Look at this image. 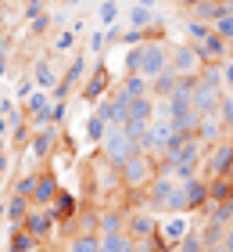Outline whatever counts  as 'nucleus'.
Masks as SVG:
<instances>
[{"instance_id": "obj_27", "label": "nucleus", "mask_w": 233, "mask_h": 252, "mask_svg": "<svg viewBox=\"0 0 233 252\" xmlns=\"http://www.w3.org/2000/svg\"><path fill=\"white\" fill-rule=\"evenodd\" d=\"M212 32H215V36L223 40V43H233V15H230V11H226L223 18H215V22H212Z\"/></svg>"}, {"instance_id": "obj_23", "label": "nucleus", "mask_w": 233, "mask_h": 252, "mask_svg": "<svg viewBox=\"0 0 233 252\" xmlns=\"http://www.w3.org/2000/svg\"><path fill=\"white\" fill-rule=\"evenodd\" d=\"M51 213H54V220H57V223H65L68 216H76V213H79V205H76V198H72V194H68V191L61 188V194H57V198H54V205H51Z\"/></svg>"}, {"instance_id": "obj_34", "label": "nucleus", "mask_w": 233, "mask_h": 252, "mask_svg": "<svg viewBox=\"0 0 233 252\" xmlns=\"http://www.w3.org/2000/svg\"><path fill=\"white\" fill-rule=\"evenodd\" d=\"M65 112H68V101H54V108H51V123H54V126H61V123H65Z\"/></svg>"}, {"instance_id": "obj_13", "label": "nucleus", "mask_w": 233, "mask_h": 252, "mask_svg": "<svg viewBox=\"0 0 233 252\" xmlns=\"http://www.w3.org/2000/svg\"><path fill=\"white\" fill-rule=\"evenodd\" d=\"M108 87H111V72H108V65H93V72L83 79V101H86V105H97Z\"/></svg>"}, {"instance_id": "obj_40", "label": "nucleus", "mask_w": 233, "mask_h": 252, "mask_svg": "<svg viewBox=\"0 0 233 252\" xmlns=\"http://www.w3.org/2000/svg\"><path fill=\"white\" fill-rule=\"evenodd\" d=\"M7 26V15H4V7H0V29H4Z\"/></svg>"}, {"instance_id": "obj_11", "label": "nucleus", "mask_w": 233, "mask_h": 252, "mask_svg": "<svg viewBox=\"0 0 233 252\" xmlns=\"http://www.w3.org/2000/svg\"><path fill=\"white\" fill-rule=\"evenodd\" d=\"M61 141V126H43V130H32V141H29V155L32 158H51V152Z\"/></svg>"}, {"instance_id": "obj_15", "label": "nucleus", "mask_w": 233, "mask_h": 252, "mask_svg": "<svg viewBox=\"0 0 233 252\" xmlns=\"http://www.w3.org/2000/svg\"><path fill=\"white\" fill-rule=\"evenodd\" d=\"M29 209H32L29 198H18V194H7V198H4V220H7L11 227H22V223H26Z\"/></svg>"}, {"instance_id": "obj_5", "label": "nucleus", "mask_w": 233, "mask_h": 252, "mask_svg": "<svg viewBox=\"0 0 233 252\" xmlns=\"http://www.w3.org/2000/svg\"><path fill=\"white\" fill-rule=\"evenodd\" d=\"M169 68L180 79H197L201 68H205V62H201V54H197V47H190V43L183 40V43H176V47H169Z\"/></svg>"}, {"instance_id": "obj_25", "label": "nucleus", "mask_w": 233, "mask_h": 252, "mask_svg": "<svg viewBox=\"0 0 233 252\" xmlns=\"http://www.w3.org/2000/svg\"><path fill=\"white\" fill-rule=\"evenodd\" d=\"M104 133H108V123H104L97 112H93V116H86V141H90V144H101Z\"/></svg>"}, {"instance_id": "obj_44", "label": "nucleus", "mask_w": 233, "mask_h": 252, "mask_svg": "<svg viewBox=\"0 0 233 252\" xmlns=\"http://www.w3.org/2000/svg\"><path fill=\"white\" fill-rule=\"evenodd\" d=\"M65 4H79V0H65Z\"/></svg>"}, {"instance_id": "obj_14", "label": "nucleus", "mask_w": 233, "mask_h": 252, "mask_svg": "<svg viewBox=\"0 0 233 252\" xmlns=\"http://www.w3.org/2000/svg\"><path fill=\"white\" fill-rule=\"evenodd\" d=\"M32 83H36L40 90H54L57 87V72L47 54H40V58H32Z\"/></svg>"}, {"instance_id": "obj_37", "label": "nucleus", "mask_w": 233, "mask_h": 252, "mask_svg": "<svg viewBox=\"0 0 233 252\" xmlns=\"http://www.w3.org/2000/svg\"><path fill=\"white\" fill-rule=\"evenodd\" d=\"M7 130H11V119H7V116H0V141L7 137Z\"/></svg>"}, {"instance_id": "obj_20", "label": "nucleus", "mask_w": 233, "mask_h": 252, "mask_svg": "<svg viewBox=\"0 0 233 252\" xmlns=\"http://www.w3.org/2000/svg\"><path fill=\"white\" fill-rule=\"evenodd\" d=\"M7 252H40V242L32 238L26 227H11V238H7Z\"/></svg>"}, {"instance_id": "obj_36", "label": "nucleus", "mask_w": 233, "mask_h": 252, "mask_svg": "<svg viewBox=\"0 0 233 252\" xmlns=\"http://www.w3.org/2000/svg\"><path fill=\"white\" fill-rule=\"evenodd\" d=\"M26 11V18H36V15H43V4H29V7H22Z\"/></svg>"}, {"instance_id": "obj_33", "label": "nucleus", "mask_w": 233, "mask_h": 252, "mask_svg": "<svg viewBox=\"0 0 233 252\" xmlns=\"http://www.w3.org/2000/svg\"><path fill=\"white\" fill-rule=\"evenodd\" d=\"M104 47H108V29H104V32H93V36H90V54H101Z\"/></svg>"}, {"instance_id": "obj_26", "label": "nucleus", "mask_w": 233, "mask_h": 252, "mask_svg": "<svg viewBox=\"0 0 233 252\" xmlns=\"http://www.w3.org/2000/svg\"><path fill=\"white\" fill-rule=\"evenodd\" d=\"M32 188H36V173H18L15 184H11V194H18V198H32Z\"/></svg>"}, {"instance_id": "obj_16", "label": "nucleus", "mask_w": 233, "mask_h": 252, "mask_svg": "<svg viewBox=\"0 0 233 252\" xmlns=\"http://www.w3.org/2000/svg\"><path fill=\"white\" fill-rule=\"evenodd\" d=\"M183 191H186V213L190 209H208V180L194 177V180L183 184Z\"/></svg>"}, {"instance_id": "obj_39", "label": "nucleus", "mask_w": 233, "mask_h": 252, "mask_svg": "<svg viewBox=\"0 0 233 252\" xmlns=\"http://www.w3.org/2000/svg\"><path fill=\"white\" fill-rule=\"evenodd\" d=\"M136 4H140V7H147V11H151V7H155V0H136Z\"/></svg>"}, {"instance_id": "obj_43", "label": "nucleus", "mask_w": 233, "mask_h": 252, "mask_svg": "<svg viewBox=\"0 0 233 252\" xmlns=\"http://www.w3.org/2000/svg\"><path fill=\"white\" fill-rule=\"evenodd\" d=\"M0 220H4V202H0Z\"/></svg>"}, {"instance_id": "obj_28", "label": "nucleus", "mask_w": 233, "mask_h": 252, "mask_svg": "<svg viewBox=\"0 0 233 252\" xmlns=\"http://www.w3.org/2000/svg\"><path fill=\"white\" fill-rule=\"evenodd\" d=\"M79 29H83V26H79V22H76V26H72V29H65V32H61V36H57V40H54V51H57V54H65V51H72V47H76V32H79Z\"/></svg>"}, {"instance_id": "obj_18", "label": "nucleus", "mask_w": 233, "mask_h": 252, "mask_svg": "<svg viewBox=\"0 0 233 252\" xmlns=\"http://www.w3.org/2000/svg\"><path fill=\"white\" fill-rule=\"evenodd\" d=\"M119 231H126V213L122 209H101L97 234H119Z\"/></svg>"}, {"instance_id": "obj_42", "label": "nucleus", "mask_w": 233, "mask_h": 252, "mask_svg": "<svg viewBox=\"0 0 233 252\" xmlns=\"http://www.w3.org/2000/svg\"><path fill=\"white\" fill-rule=\"evenodd\" d=\"M223 7L230 11V15H233V0H223Z\"/></svg>"}, {"instance_id": "obj_9", "label": "nucleus", "mask_w": 233, "mask_h": 252, "mask_svg": "<svg viewBox=\"0 0 233 252\" xmlns=\"http://www.w3.org/2000/svg\"><path fill=\"white\" fill-rule=\"evenodd\" d=\"M51 108H54V97L47 90H32L29 101H26V116H29V126L32 130H43L51 126Z\"/></svg>"}, {"instance_id": "obj_24", "label": "nucleus", "mask_w": 233, "mask_h": 252, "mask_svg": "<svg viewBox=\"0 0 233 252\" xmlns=\"http://www.w3.org/2000/svg\"><path fill=\"white\" fill-rule=\"evenodd\" d=\"M76 216H79V223H76L72 234H97V216H101V209H86V205H83Z\"/></svg>"}, {"instance_id": "obj_8", "label": "nucleus", "mask_w": 233, "mask_h": 252, "mask_svg": "<svg viewBox=\"0 0 233 252\" xmlns=\"http://www.w3.org/2000/svg\"><path fill=\"white\" fill-rule=\"evenodd\" d=\"M233 177V137L226 133L219 144H212V155H208V177Z\"/></svg>"}, {"instance_id": "obj_2", "label": "nucleus", "mask_w": 233, "mask_h": 252, "mask_svg": "<svg viewBox=\"0 0 233 252\" xmlns=\"http://www.w3.org/2000/svg\"><path fill=\"white\" fill-rule=\"evenodd\" d=\"M144 198H147V209H158V213H165V216L186 213V191H183V184L172 173H158L147 184Z\"/></svg>"}, {"instance_id": "obj_32", "label": "nucleus", "mask_w": 233, "mask_h": 252, "mask_svg": "<svg viewBox=\"0 0 233 252\" xmlns=\"http://www.w3.org/2000/svg\"><path fill=\"white\" fill-rule=\"evenodd\" d=\"M32 90H36V83H32V76H26V79H22V83H18V90H15V97L22 101V105H26V101H29V94H32Z\"/></svg>"}, {"instance_id": "obj_21", "label": "nucleus", "mask_w": 233, "mask_h": 252, "mask_svg": "<svg viewBox=\"0 0 233 252\" xmlns=\"http://www.w3.org/2000/svg\"><path fill=\"white\" fill-rule=\"evenodd\" d=\"M115 90H119V94H126V97H144V94H151V83H147V79L144 76H136V72H126L122 76V83L119 87H115Z\"/></svg>"}, {"instance_id": "obj_4", "label": "nucleus", "mask_w": 233, "mask_h": 252, "mask_svg": "<svg viewBox=\"0 0 233 252\" xmlns=\"http://www.w3.org/2000/svg\"><path fill=\"white\" fill-rule=\"evenodd\" d=\"M97 148H101V162H108L111 169H119L129 155H136V148H133L129 137H126L122 126H108V133H104V141Z\"/></svg>"}, {"instance_id": "obj_1", "label": "nucleus", "mask_w": 233, "mask_h": 252, "mask_svg": "<svg viewBox=\"0 0 233 252\" xmlns=\"http://www.w3.org/2000/svg\"><path fill=\"white\" fill-rule=\"evenodd\" d=\"M126 68L136 76H144L147 83H155V79L169 68V43L158 40V36H147L144 43H136L129 51V58H126Z\"/></svg>"}, {"instance_id": "obj_10", "label": "nucleus", "mask_w": 233, "mask_h": 252, "mask_svg": "<svg viewBox=\"0 0 233 252\" xmlns=\"http://www.w3.org/2000/svg\"><path fill=\"white\" fill-rule=\"evenodd\" d=\"M22 227H26V231L43 245V242H51V234H54L61 223L54 220V213H51V209H29V216H26V223H22Z\"/></svg>"}, {"instance_id": "obj_31", "label": "nucleus", "mask_w": 233, "mask_h": 252, "mask_svg": "<svg viewBox=\"0 0 233 252\" xmlns=\"http://www.w3.org/2000/svg\"><path fill=\"white\" fill-rule=\"evenodd\" d=\"M147 22H151V11L136 4V7L129 11V29H140V32H147Z\"/></svg>"}, {"instance_id": "obj_7", "label": "nucleus", "mask_w": 233, "mask_h": 252, "mask_svg": "<svg viewBox=\"0 0 233 252\" xmlns=\"http://www.w3.org/2000/svg\"><path fill=\"white\" fill-rule=\"evenodd\" d=\"M61 194V177L54 173V169H40L36 173V188H32V209H51L54 198Z\"/></svg>"}, {"instance_id": "obj_30", "label": "nucleus", "mask_w": 233, "mask_h": 252, "mask_svg": "<svg viewBox=\"0 0 233 252\" xmlns=\"http://www.w3.org/2000/svg\"><path fill=\"white\" fill-rule=\"evenodd\" d=\"M51 26H54V15H47V11H43V15L29 18V36H43V32L51 29Z\"/></svg>"}, {"instance_id": "obj_17", "label": "nucleus", "mask_w": 233, "mask_h": 252, "mask_svg": "<svg viewBox=\"0 0 233 252\" xmlns=\"http://www.w3.org/2000/svg\"><path fill=\"white\" fill-rule=\"evenodd\" d=\"M61 252H101V234H65Z\"/></svg>"}, {"instance_id": "obj_29", "label": "nucleus", "mask_w": 233, "mask_h": 252, "mask_svg": "<svg viewBox=\"0 0 233 252\" xmlns=\"http://www.w3.org/2000/svg\"><path fill=\"white\" fill-rule=\"evenodd\" d=\"M97 18H101V22H104V26H108V29H111V26H115V22H119V4H115V0H104V4L97 7Z\"/></svg>"}, {"instance_id": "obj_38", "label": "nucleus", "mask_w": 233, "mask_h": 252, "mask_svg": "<svg viewBox=\"0 0 233 252\" xmlns=\"http://www.w3.org/2000/svg\"><path fill=\"white\" fill-rule=\"evenodd\" d=\"M11 4H22V7H29V4H43V0H11Z\"/></svg>"}, {"instance_id": "obj_19", "label": "nucleus", "mask_w": 233, "mask_h": 252, "mask_svg": "<svg viewBox=\"0 0 233 252\" xmlns=\"http://www.w3.org/2000/svg\"><path fill=\"white\" fill-rule=\"evenodd\" d=\"M126 119H136V123H151L155 119V97L144 94V97H133L129 108H126Z\"/></svg>"}, {"instance_id": "obj_3", "label": "nucleus", "mask_w": 233, "mask_h": 252, "mask_svg": "<svg viewBox=\"0 0 233 252\" xmlns=\"http://www.w3.org/2000/svg\"><path fill=\"white\" fill-rule=\"evenodd\" d=\"M161 173L158 169V158L155 155H147V152H136V155H129L126 162L119 166V180H122V188H129V191H140L144 194L147 191V184L155 180Z\"/></svg>"}, {"instance_id": "obj_6", "label": "nucleus", "mask_w": 233, "mask_h": 252, "mask_svg": "<svg viewBox=\"0 0 233 252\" xmlns=\"http://www.w3.org/2000/svg\"><path fill=\"white\" fill-rule=\"evenodd\" d=\"M190 231H194L190 216H186V213H172V216H161V220H158L155 238H158V242L165 245V249H176V245H180Z\"/></svg>"}, {"instance_id": "obj_45", "label": "nucleus", "mask_w": 233, "mask_h": 252, "mask_svg": "<svg viewBox=\"0 0 233 252\" xmlns=\"http://www.w3.org/2000/svg\"><path fill=\"white\" fill-rule=\"evenodd\" d=\"M54 252H61V249H54Z\"/></svg>"}, {"instance_id": "obj_35", "label": "nucleus", "mask_w": 233, "mask_h": 252, "mask_svg": "<svg viewBox=\"0 0 233 252\" xmlns=\"http://www.w3.org/2000/svg\"><path fill=\"white\" fill-rule=\"evenodd\" d=\"M223 252H233V227L223 231Z\"/></svg>"}, {"instance_id": "obj_12", "label": "nucleus", "mask_w": 233, "mask_h": 252, "mask_svg": "<svg viewBox=\"0 0 233 252\" xmlns=\"http://www.w3.org/2000/svg\"><path fill=\"white\" fill-rule=\"evenodd\" d=\"M155 227H158V220L151 213H144V209H129V213H126V234H129L133 242L155 238Z\"/></svg>"}, {"instance_id": "obj_46", "label": "nucleus", "mask_w": 233, "mask_h": 252, "mask_svg": "<svg viewBox=\"0 0 233 252\" xmlns=\"http://www.w3.org/2000/svg\"><path fill=\"white\" fill-rule=\"evenodd\" d=\"M230 227H233V220H230Z\"/></svg>"}, {"instance_id": "obj_22", "label": "nucleus", "mask_w": 233, "mask_h": 252, "mask_svg": "<svg viewBox=\"0 0 233 252\" xmlns=\"http://www.w3.org/2000/svg\"><path fill=\"white\" fill-rule=\"evenodd\" d=\"M101 252H136V242L126 231H119V234H101Z\"/></svg>"}, {"instance_id": "obj_41", "label": "nucleus", "mask_w": 233, "mask_h": 252, "mask_svg": "<svg viewBox=\"0 0 233 252\" xmlns=\"http://www.w3.org/2000/svg\"><path fill=\"white\" fill-rule=\"evenodd\" d=\"M4 72H7V62H4V58H0V79H4Z\"/></svg>"}]
</instances>
